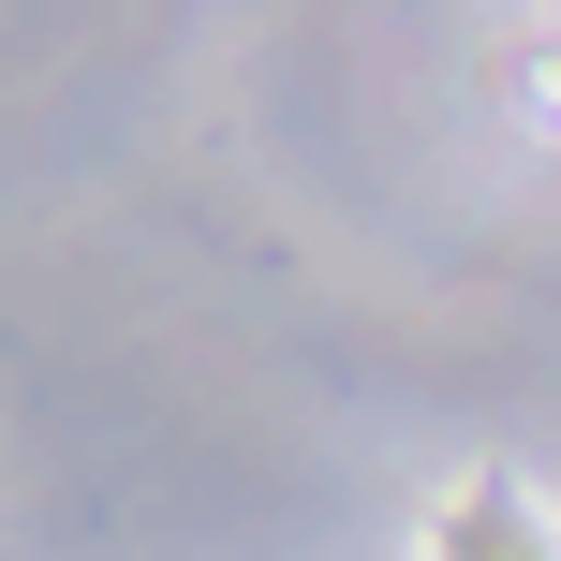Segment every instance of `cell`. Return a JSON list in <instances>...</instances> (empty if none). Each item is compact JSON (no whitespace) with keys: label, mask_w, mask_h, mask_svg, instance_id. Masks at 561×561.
I'll list each match as a JSON object with an SVG mask.
<instances>
[{"label":"cell","mask_w":561,"mask_h":561,"mask_svg":"<svg viewBox=\"0 0 561 561\" xmlns=\"http://www.w3.org/2000/svg\"><path fill=\"white\" fill-rule=\"evenodd\" d=\"M414 561H561V517L517 473H458L444 503H428V547Z\"/></svg>","instance_id":"1"}]
</instances>
